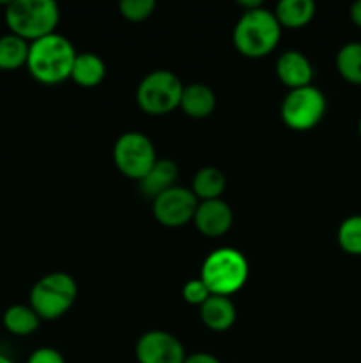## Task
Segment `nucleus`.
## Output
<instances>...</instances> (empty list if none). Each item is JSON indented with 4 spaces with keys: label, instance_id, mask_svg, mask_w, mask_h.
Returning a JSON list of instances; mask_svg holds the SVG:
<instances>
[{
    "label": "nucleus",
    "instance_id": "obj_1",
    "mask_svg": "<svg viewBox=\"0 0 361 363\" xmlns=\"http://www.w3.org/2000/svg\"><path fill=\"white\" fill-rule=\"evenodd\" d=\"M74 59L76 52L69 39L53 32L30 43L27 69L39 84L57 85L71 78Z\"/></svg>",
    "mask_w": 361,
    "mask_h": 363
},
{
    "label": "nucleus",
    "instance_id": "obj_2",
    "mask_svg": "<svg viewBox=\"0 0 361 363\" xmlns=\"http://www.w3.org/2000/svg\"><path fill=\"white\" fill-rule=\"evenodd\" d=\"M282 38V27L275 13L258 7L253 11H244L234 27L232 41L237 52L250 59H260L269 55Z\"/></svg>",
    "mask_w": 361,
    "mask_h": 363
},
{
    "label": "nucleus",
    "instance_id": "obj_3",
    "mask_svg": "<svg viewBox=\"0 0 361 363\" xmlns=\"http://www.w3.org/2000/svg\"><path fill=\"white\" fill-rule=\"evenodd\" d=\"M4 16L11 34L32 43L55 32L60 11L53 0H13Z\"/></svg>",
    "mask_w": 361,
    "mask_h": 363
},
{
    "label": "nucleus",
    "instance_id": "obj_4",
    "mask_svg": "<svg viewBox=\"0 0 361 363\" xmlns=\"http://www.w3.org/2000/svg\"><path fill=\"white\" fill-rule=\"evenodd\" d=\"M248 261L236 248H218L205 257L200 280L209 293L216 296H232L243 289L248 280Z\"/></svg>",
    "mask_w": 361,
    "mask_h": 363
},
{
    "label": "nucleus",
    "instance_id": "obj_5",
    "mask_svg": "<svg viewBox=\"0 0 361 363\" xmlns=\"http://www.w3.org/2000/svg\"><path fill=\"white\" fill-rule=\"evenodd\" d=\"M78 287L71 275L62 272L50 273L39 279L30 291V307L41 319H59L73 307Z\"/></svg>",
    "mask_w": 361,
    "mask_h": 363
},
{
    "label": "nucleus",
    "instance_id": "obj_6",
    "mask_svg": "<svg viewBox=\"0 0 361 363\" xmlns=\"http://www.w3.org/2000/svg\"><path fill=\"white\" fill-rule=\"evenodd\" d=\"M183 89V82L172 71H152L138 84L137 103L149 116H165L179 108Z\"/></svg>",
    "mask_w": 361,
    "mask_h": 363
},
{
    "label": "nucleus",
    "instance_id": "obj_7",
    "mask_svg": "<svg viewBox=\"0 0 361 363\" xmlns=\"http://www.w3.org/2000/svg\"><path fill=\"white\" fill-rule=\"evenodd\" d=\"M326 96L314 85L292 89L282 101V119L290 130L308 131L317 126L326 113Z\"/></svg>",
    "mask_w": 361,
    "mask_h": 363
},
{
    "label": "nucleus",
    "instance_id": "obj_8",
    "mask_svg": "<svg viewBox=\"0 0 361 363\" xmlns=\"http://www.w3.org/2000/svg\"><path fill=\"white\" fill-rule=\"evenodd\" d=\"M113 162L120 174L140 181L158 162V156L151 138L138 131H127L113 145Z\"/></svg>",
    "mask_w": 361,
    "mask_h": 363
},
{
    "label": "nucleus",
    "instance_id": "obj_9",
    "mask_svg": "<svg viewBox=\"0 0 361 363\" xmlns=\"http://www.w3.org/2000/svg\"><path fill=\"white\" fill-rule=\"evenodd\" d=\"M198 199L190 188L173 186L152 199V215L165 227H183L193 220Z\"/></svg>",
    "mask_w": 361,
    "mask_h": 363
},
{
    "label": "nucleus",
    "instance_id": "obj_10",
    "mask_svg": "<svg viewBox=\"0 0 361 363\" xmlns=\"http://www.w3.org/2000/svg\"><path fill=\"white\" fill-rule=\"evenodd\" d=\"M134 354L138 363H184L186 358L180 340L161 330L144 333L138 339Z\"/></svg>",
    "mask_w": 361,
    "mask_h": 363
},
{
    "label": "nucleus",
    "instance_id": "obj_11",
    "mask_svg": "<svg viewBox=\"0 0 361 363\" xmlns=\"http://www.w3.org/2000/svg\"><path fill=\"white\" fill-rule=\"evenodd\" d=\"M193 222L198 233H202L204 236L219 238L230 230L234 215L232 209H230V206L225 201L212 199V201L198 202Z\"/></svg>",
    "mask_w": 361,
    "mask_h": 363
},
{
    "label": "nucleus",
    "instance_id": "obj_12",
    "mask_svg": "<svg viewBox=\"0 0 361 363\" xmlns=\"http://www.w3.org/2000/svg\"><path fill=\"white\" fill-rule=\"evenodd\" d=\"M276 77L292 91V89L311 85L314 67H311V62L304 53L289 50V52L282 53L280 59L276 60Z\"/></svg>",
    "mask_w": 361,
    "mask_h": 363
},
{
    "label": "nucleus",
    "instance_id": "obj_13",
    "mask_svg": "<svg viewBox=\"0 0 361 363\" xmlns=\"http://www.w3.org/2000/svg\"><path fill=\"white\" fill-rule=\"evenodd\" d=\"M237 312L229 296L211 294L200 305V319L212 332H227L236 323Z\"/></svg>",
    "mask_w": 361,
    "mask_h": 363
},
{
    "label": "nucleus",
    "instance_id": "obj_14",
    "mask_svg": "<svg viewBox=\"0 0 361 363\" xmlns=\"http://www.w3.org/2000/svg\"><path fill=\"white\" fill-rule=\"evenodd\" d=\"M179 106L191 119H205L214 112L216 96L205 84L184 85Z\"/></svg>",
    "mask_w": 361,
    "mask_h": 363
},
{
    "label": "nucleus",
    "instance_id": "obj_15",
    "mask_svg": "<svg viewBox=\"0 0 361 363\" xmlns=\"http://www.w3.org/2000/svg\"><path fill=\"white\" fill-rule=\"evenodd\" d=\"M177 177H179V169L172 160H158L152 169L145 174L144 179H140L142 194L156 199L163 191L176 186Z\"/></svg>",
    "mask_w": 361,
    "mask_h": 363
},
{
    "label": "nucleus",
    "instance_id": "obj_16",
    "mask_svg": "<svg viewBox=\"0 0 361 363\" xmlns=\"http://www.w3.org/2000/svg\"><path fill=\"white\" fill-rule=\"evenodd\" d=\"M105 74L106 66L101 57L91 52L76 53L73 69H71V80L74 84L85 89L98 87L105 80Z\"/></svg>",
    "mask_w": 361,
    "mask_h": 363
},
{
    "label": "nucleus",
    "instance_id": "obj_17",
    "mask_svg": "<svg viewBox=\"0 0 361 363\" xmlns=\"http://www.w3.org/2000/svg\"><path fill=\"white\" fill-rule=\"evenodd\" d=\"M275 16L280 27L301 28L315 16V4L311 0H282L276 6Z\"/></svg>",
    "mask_w": 361,
    "mask_h": 363
},
{
    "label": "nucleus",
    "instance_id": "obj_18",
    "mask_svg": "<svg viewBox=\"0 0 361 363\" xmlns=\"http://www.w3.org/2000/svg\"><path fill=\"white\" fill-rule=\"evenodd\" d=\"M4 328L16 337H27L38 332L41 318L30 305H11L2 315Z\"/></svg>",
    "mask_w": 361,
    "mask_h": 363
},
{
    "label": "nucleus",
    "instance_id": "obj_19",
    "mask_svg": "<svg viewBox=\"0 0 361 363\" xmlns=\"http://www.w3.org/2000/svg\"><path fill=\"white\" fill-rule=\"evenodd\" d=\"M227 188V177L216 167H204L198 170L191 181V188L193 195L202 201H212V199H219V195L225 191Z\"/></svg>",
    "mask_w": 361,
    "mask_h": 363
},
{
    "label": "nucleus",
    "instance_id": "obj_20",
    "mask_svg": "<svg viewBox=\"0 0 361 363\" xmlns=\"http://www.w3.org/2000/svg\"><path fill=\"white\" fill-rule=\"evenodd\" d=\"M28 46L25 39L18 38L14 34H6L0 38V69L14 71L21 66H27Z\"/></svg>",
    "mask_w": 361,
    "mask_h": 363
},
{
    "label": "nucleus",
    "instance_id": "obj_21",
    "mask_svg": "<svg viewBox=\"0 0 361 363\" xmlns=\"http://www.w3.org/2000/svg\"><path fill=\"white\" fill-rule=\"evenodd\" d=\"M336 69L349 84L361 85V43L350 41L336 53Z\"/></svg>",
    "mask_w": 361,
    "mask_h": 363
},
{
    "label": "nucleus",
    "instance_id": "obj_22",
    "mask_svg": "<svg viewBox=\"0 0 361 363\" xmlns=\"http://www.w3.org/2000/svg\"><path fill=\"white\" fill-rule=\"evenodd\" d=\"M336 241L347 254L361 255V215H353L340 223Z\"/></svg>",
    "mask_w": 361,
    "mask_h": 363
},
{
    "label": "nucleus",
    "instance_id": "obj_23",
    "mask_svg": "<svg viewBox=\"0 0 361 363\" xmlns=\"http://www.w3.org/2000/svg\"><path fill=\"white\" fill-rule=\"evenodd\" d=\"M156 9L154 0H122L119 4L120 16L126 18L127 21H144L152 16Z\"/></svg>",
    "mask_w": 361,
    "mask_h": 363
},
{
    "label": "nucleus",
    "instance_id": "obj_24",
    "mask_svg": "<svg viewBox=\"0 0 361 363\" xmlns=\"http://www.w3.org/2000/svg\"><path fill=\"white\" fill-rule=\"evenodd\" d=\"M183 296L190 305H198L200 307L211 296V293H209V289L200 279H193L186 282V286L183 287Z\"/></svg>",
    "mask_w": 361,
    "mask_h": 363
},
{
    "label": "nucleus",
    "instance_id": "obj_25",
    "mask_svg": "<svg viewBox=\"0 0 361 363\" xmlns=\"http://www.w3.org/2000/svg\"><path fill=\"white\" fill-rule=\"evenodd\" d=\"M27 363H66L62 354L53 347H39L28 357Z\"/></svg>",
    "mask_w": 361,
    "mask_h": 363
},
{
    "label": "nucleus",
    "instance_id": "obj_26",
    "mask_svg": "<svg viewBox=\"0 0 361 363\" xmlns=\"http://www.w3.org/2000/svg\"><path fill=\"white\" fill-rule=\"evenodd\" d=\"M184 363H222L214 354L209 353H195L184 358Z\"/></svg>",
    "mask_w": 361,
    "mask_h": 363
},
{
    "label": "nucleus",
    "instance_id": "obj_27",
    "mask_svg": "<svg viewBox=\"0 0 361 363\" xmlns=\"http://www.w3.org/2000/svg\"><path fill=\"white\" fill-rule=\"evenodd\" d=\"M349 16H350V20H353V23L356 25V27L361 28V0H356V2L350 6Z\"/></svg>",
    "mask_w": 361,
    "mask_h": 363
},
{
    "label": "nucleus",
    "instance_id": "obj_28",
    "mask_svg": "<svg viewBox=\"0 0 361 363\" xmlns=\"http://www.w3.org/2000/svg\"><path fill=\"white\" fill-rule=\"evenodd\" d=\"M0 363H16V362H14L13 358H9V357H7V354L0 353Z\"/></svg>",
    "mask_w": 361,
    "mask_h": 363
},
{
    "label": "nucleus",
    "instance_id": "obj_29",
    "mask_svg": "<svg viewBox=\"0 0 361 363\" xmlns=\"http://www.w3.org/2000/svg\"><path fill=\"white\" fill-rule=\"evenodd\" d=\"M357 133H360V137H361V117H360V121H357Z\"/></svg>",
    "mask_w": 361,
    "mask_h": 363
}]
</instances>
